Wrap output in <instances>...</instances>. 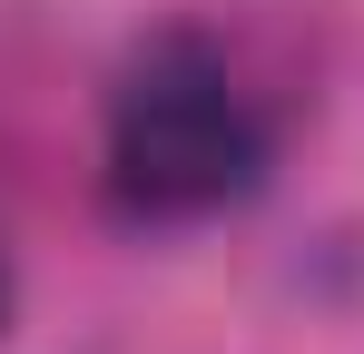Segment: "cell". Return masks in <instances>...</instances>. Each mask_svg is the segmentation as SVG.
I'll use <instances>...</instances> for the list:
<instances>
[{
	"label": "cell",
	"instance_id": "cell-1",
	"mask_svg": "<svg viewBox=\"0 0 364 354\" xmlns=\"http://www.w3.org/2000/svg\"><path fill=\"white\" fill-rule=\"evenodd\" d=\"M266 118L237 89V69L217 40L197 30H158L148 50L119 69L109 89V148H99V177H109V207L128 227H197V217H227L266 187Z\"/></svg>",
	"mask_w": 364,
	"mask_h": 354
},
{
	"label": "cell",
	"instance_id": "cell-2",
	"mask_svg": "<svg viewBox=\"0 0 364 354\" xmlns=\"http://www.w3.org/2000/svg\"><path fill=\"white\" fill-rule=\"evenodd\" d=\"M0 325H10V256H0Z\"/></svg>",
	"mask_w": 364,
	"mask_h": 354
}]
</instances>
